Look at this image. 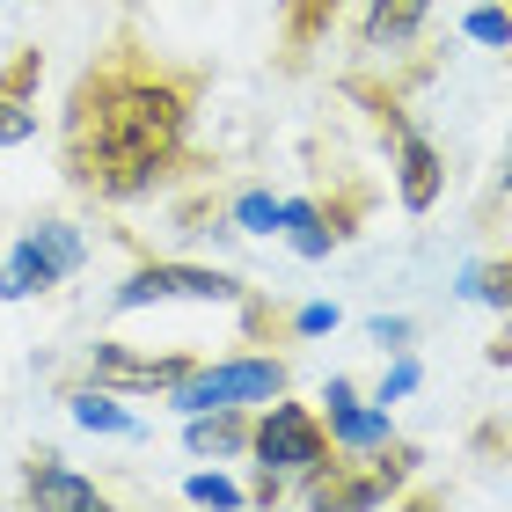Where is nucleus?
Here are the masks:
<instances>
[{"label": "nucleus", "instance_id": "1", "mask_svg": "<svg viewBox=\"0 0 512 512\" xmlns=\"http://www.w3.org/2000/svg\"><path fill=\"white\" fill-rule=\"evenodd\" d=\"M198 81L118 37L88 59L66 103V183L88 198H139L183 161Z\"/></svg>", "mask_w": 512, "mask_h": 512}, {"label": "nucleus", "instance_id": "2", "mask_svg": "<svg viewBox=\"0 0 512 512\" xmlns=\"http://www.w3.org/2000/svg\"><path fill=\"white\" fill-rule=\"evenodd\" d=\"M249 454H256V505H278V483L286 476H322L330 469V425L308 410V403H278L271 395V410L249 425Z\"/></svg>", "mask_w": 512, "mask_h": 512}, {"label": "nucleus", "instance_id": "3", "mask_svg": "<svg viewBox=\"0 0 512 512\" xmlns=\"http://www.w3.org/2000/svg\"><path fill=\"white\" fill-rule=\"evenodd\" d=\"M81 227H66V220H44L30 227L15 249H8V264H0V300H30V293H52L59 278H74L81 271Z\"/></svg>", "mask_w": 512, "mask_h": 512}, {"label": "nucleus", "instance_id": "4", "mask_svg": "<svg viewBox=\"0 0 512 512\" xmlns=\"http://www.w3.org/2000/svg\"><path fill=\"white\" fill-rule=\"evenodd\" d=\"M271 395H286V359H227V366H191V381L169 388V403L191 417V410H227V403H271Z\"/></svg>", "mask_w": 512, "mask_h": 512}, {"label": "nucleus", "instance_id": "5", "mask_svg": "<svg viewBox=\"0 0 512 512\" xmlns=\"http://www.w3.org/2000/svg\"><path fill=\"white\" fill-rule=\"evenodd\" d=\"M381 125L395 132V198H403V213H432L439 191H447V169H439V147L425 132H417L395 103H381Z\"/></svg>", "mask_w": 512, "mask_h": 512}, {"label": "nucleus", "instance_id": "6", "mask_svg": "<svg viewBox=\"0 0 512 512\" xmlns=\"http://www.w3.org/2000/svg\"><path fill=\"white\" fill-rule=\"evenodd\" d=\"M154 300H242V286L213 264H139L118 286V308H154Z\"/></svg>", "mask_w": 512, "mask_h": 512}, {"label": "nucleus", "instance_id": "7", "mask_svg": "<svg viewBox=\"0 0 512 512\" xmlns=\"http://www.w3.org/2000/svg\"><path fill=\"white\" fill-rule=\"evenodd\" d=\"M88 374H96V388H161L169 395L176 381H191V359L183 352H161V359H139V352H125V344H96L88 352Z\"/></svg>", "mask_w": 512, "mask_h": 512}, {"label": "nucleus", "instance_id": "8", "mask_svg": "<svg viewBox=\"0 0 512 512\" xmlns=\"http://www.w3.org/2000/svg\"><path fill=\"white\" fill-rule=\"evenodd\" d=\"M322 403H330V410H322V425H330V439H337V447H352V454H374V447H388V410H381V403L366 410L344 374H337L330 388H322Z\"/></svg>", "mask_w": 512, "mask_h": 512}, {"label": "nucleus", "instance_id": "9", "mask_svg": "<svg viewBox=\"0 0 512 512\" xmlns=\"http://www.w3.org/2000/svg\"><path fill=\"white\" fill-rule=\"evenodd\" d=\"M425 15H432V0H366L359 44H366V52H403V44H417Z\"/></svg>", "mask_w": 512, "mask_h": 512}, {"label": "nucleus", "instance_id": "10", "mask_svg": "<svg viewBox=\"0 0 512 512\" xmlns=\"http://www.w3.org/2000/svg\"><path fill=\"white\" fill-rule=\"evenodd\" d=\"M183 447H191V454H213V461L249 454V417H242V403H227V410H191Z\"/></svg>", "mask_w": 512, "mask_h": 512}, {"label": "nucleus", "instance_id": "11", "mask_svg": "<svg viewBox=\"0 0 512 512\" xmlns=\"http://www.w3.org/2000/svg\"><path fill=\"white\" fill-rule=\"evenodd\" d=\"M22 498H30V505H66V512H96V505H103V491H96V483L66 476L52 454H44L37 469H30V483H22Z\"/></svg>", "mask_w": 512, "mask_h": 512}, {"label": "nucleus", "instance_id": "12", "mask_svg": "<svg viewBox=\"0 0 512 512\" xmlns=\"http://www.w3.org/2000/svg\"><path fill=\"white\" fill-rule=\"evenodd\" d=\"M278 235H286L300 256H330L344 235H337V220H330V205H315V198H286V220H278Z\"/></svg>", "mask_w": 512, "mask_h": 512}, {"label": "nucleus", "instance_id": "13", "mask_svg": "<svg viewBox=\"0 0 512 512\" xmlns=\"http://www.w3.org/2000/svg\"><path fill=\"white\" fill-rule=\"evenodd\" d=\"M66 410H74V425H81V432L139 439V417H132V410H118V395H103V388H81V395H66Z\"/></svg>", "mask_w": 512, "mask_h": 512}, {"label": "nucleus", "instance_id": "14", "mask_svg": "<svg viewBox=\"0 0 512 512\" xmlns=\"http://www.w3.org/2000/svg\"><path fill=\"white\" fill-rule=\"evenodd\" d=\"M337 8H344V0H286V44H293V52H308V44L337 22Z\"/></svg>", "mask_w": 512, "mask_h": 512}, {"label": "nucleus", "instance_id": "15", "mask_svg": "<svg viewBox=\"0 0 512 512\" xmlns=\"http://www.w3.org/2000/svg\"><path fill=\"white\" fill-rule=\"evenodd\" d=\"M461 293L483 300V308H505L512 315V256H498V264H476V271H461Z\"/></svg>", "mask_w": 512, "mask_h": 512}, {"label": "nucleus", "instance_id": "16", "mask_svg": "<svg viewBox=\"0 0 512 512\" xmlns=\"http://www.w3.org/2000/svg\"><path fill=\"white\" fill-rule=\"evenodd\" d=\"M278 220H286V198H271V191H242L235 198V227L242 235H278Z\"/></svg>", "mask_w": 512, "mask_h": 512}, {"label": "nucleus", "instance_id": "17", "mask_svg": "<svg viewBox=\"0 0 512 512\" xmlns=\"http://www.w3.org/2000/svg\"><path fill=\"white\" fill-rule=\"evenodd\" d=\"M469 37L491 52H512V8H469Z\"/></svg>", "mask_w": 512, "mask_h": 512}, {"label": "nucleus", "instance_id": "18", "mask_svg": "<svg viewBox=\"0 0 512 512\" xmlns=\"http://www.w3.org/2000/svg\"><path fill=\"white\" fill-rule=\"evenodd\" d=\"M30 132H37V110L22 103V96H8V88H0V147H22Z\"/></svg>", "mask_w": 512, "mask_h": 512}, {"label": "nucleus", "instance_id": "19", "mask_svg": "<svg viewBox=\"0 0 512 512\" xmlns=\"http://www.w3.org/2000/svg\"><path fill=\"white\" fill-rule=\"evenodd\" d=\"M183 498H191V505H242V491L227 476H191V483H183Z\"/></svg>", "mask_w": 512, "mask_h": 512}, {"label": "nucleus", "instance_id": "20", "mask_svg": "<svg viewBox=\"0 0 512 512\" xmlns=\"http://www.w3.org/2000/svg\"><path fill=\"white\" fill-rule=\"evenodd\" d=\"M410 388H417V359H395V366H388V374H381V395H374V403L388 410V403H403V395H410Z\"/></svg>", "mask_w": 512, "mask_h": 512}, {"label": "nucleus", "instance_id": "21", "mask_svg": "<svg viewBox=\"0 0 512 512\" xmlns=\"http://www.w3.org/2000/svg\"><path fill=\"white\" fill-rule=\"evenodd\" d=\"M37 74H44V59H37V52H22V59L8 66V74H0V88H8V96H22V103H30V88H37Z\"/></svg>", "mask_w": 512, "mask_h": 512}, {"label": "nucleus", "instance_id": "22", "mask_svg": "<svg viewBox=\"0 0 512 512\" xmlns=\"http://www.w3.org/2000/svg\"><path fill=\"white\" fill-rule=\"evenodd\" d=\"M293 330H300V337H322V330H337V308H330V300H315V308H300V315H293Z\"/></svg>", "mask_w": 512, "mask_h": 512}, {"label": "nucleus", "instance_id": "23", "mask_svg": "<svg viewBox=\"0 0 512 512\" xmlns=\"http://www.w3.org/2000/svg\"><path fill=\"white\" fill-rule=\"evenodd\" d=\"M403 337H410L403 315H381V322H374V344H381V352H403Z\"/></svg>", "mask_w": 512, "mask_h": 512}, {"label": "nucleus", "instance_id": "24", "mask_svg": "<svg viewBox=\"0 0 512 512\" xmlns=\"http://www.w3.org/2000/svg\"><path fill=\"white\" fill-rule=\"evenodd\" d=\"M505 198H512V154H505Z\"/></svg>", "mask_w": 512, "mask_h": 512}, {"label": "nucleus", "instance_id": "25", "mask_svg": "<svg viewBox=\"0 0 512 512\" xmlns=\"http://www.w3.org/2000/svg\"><path fill=\"white\" fill-rule=\"evenodd\" d=\"M0 8H8V0H0Z\"/></svg>", "mask_w": 512, "mask_h": 512}]
</instances>
